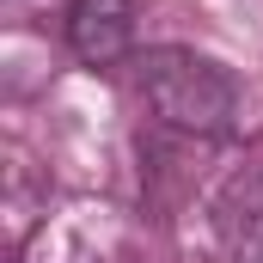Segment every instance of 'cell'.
I'll list each match as a JSON object with an SVG mask.
<instances>
[{
    "label": "cell",
    "instance_id": "6da1fadb",
    "mask_svg": "<svg viewBox=\"0 0 263 263\" xmlns=\"http://www.w3.org/2000/svg\"><path fill=\"white\" fill-rule=\"evenodd\" d=\"M141 98L159 110V123L190 135H233L245 129V86L239 73L214 55H196V49H147L141 55Z\"/></svg>",
    "mask_w": 263,
    "mask_h": 263
},
{
    "label": "cell",
    "instance_id": "7a4b0ae2",
    "mask_svg": "<svg viewBox=\"0 0 263 263\" xmlns=\"http://www.w3.org/2000/svg\"><path fill=\"white\" fill-rule=\"evenodd\" d=\"M67 43L86 67H110L135 49V0H73Z\"/></svg>",
    "mask_w": 263,
    "mask_h": 263
}]
</instances>
